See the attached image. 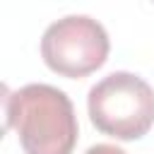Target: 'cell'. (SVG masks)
I'll return each instance as SVG.
<instances>
[{"mask_svg": "<svg viewBox=\"0 0 154 154\" xmlns=\"http://www.w3.org/2000/svg\"><path fill=\"white\" fill-rule=\"evenodd\" d=\"M7 128H14L24 154H72L77 116L70 96L43 82L24 84L7 96Z\"/></svg>", "mask_w": 154, "mask_h": 154, "instance_id": "1", "label": "cell"}, {"mask_svg": "<svg viewBox=\"0 0 154 154\" xmlns=\"http://www.w3.org/2000/svg\"><path fill=\"white\" fill-rule=\"evenodd\" d=\"M87 108L103 135L140 140L154 125V89L135 72H111L89 89Z\"/></svg>", "mask_w": 154, "mask_h": 154, "instance_id": "2", "label": "cell"}, {"mask_svg": "<svg viewBox=\"0 0 154 154\" xmlns=\"http://www.w3.org/2000/svg\"><path fill=\"white\" fill-rule=\"evenodd\" d=\"M111 41L101 22L89 14H65L46 26L41 58L65 77H84L106 63Z\"/></svg>", "mask_w": 154, "mask_h": 154, "instance_id": "3", "label": "cell"}, {"mask_svg": "<svg viewBox=\"0 0 154 154\" xmlns=\"http://www.w3.org/2000/svg\"><path fill=\"white\" fill-rule=\"evenodd\" d=\"M84 154H128V152H123V149L116 147V144H106V142H101V144H91Z\"/></svg>", "mask_w": 154, "mask_h": 154, "instance_id": "4", "label": "cell"}]
</instances>
